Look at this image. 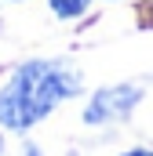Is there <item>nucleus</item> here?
Here are the masks:
<instances>
[{
  "label": "nucleus",
  "mask_w": 153,
  "mask_h": 156,
  "mask_svg": "<svg viewBox=\"0 0 153 156\" xmlns=\"http://www.w3.org/2000/svg\"><path fill=\"white\" fill-rule=\"evenodd\" d=\"M80 91H84L80 69H69L58 58H29L15 66V73L0 87V127L26 134Z\"/></svg>",
  "instance_id": "obj_1"
},
{
  "label": "nucleus",
  "mask_w": 153,
  "mask_h": 156,
  "mask_svg": "<svg viewBox=\"0 0 153 156\" xmlns=\"http://www.w3.org/2000/svg\"><path fill=\"white\" fill-rule=\"evenodd\" d=\"M142 102V83H110V87H99L88 105H84V123L88 127H102V123H117V120H128Z\"/></svg>",
  "instance_id": "obj_2"
},
{
  "label": "nucleus",
  "mask_w": 153,
  "mask_h": 156,
  "mask_svg": "<svg viewBox=\"0 0 153 156\" xmlns=\"http://www.w3.org/2000/svg\"><path fill=\"white\" fill-rule=\"evenodd\" d=\"M95 0H47V11L58 18V22H76L91 11Z\"/></svg>",
  "instance_id": "obj_3"
},
{
  "label": "nucleus",
  "mask_w": 153,
  "mask_h": 156,
  "mask_svg": "<svg viewBox=\"0 0 153 156\" xmlns=\"http://www.w3.org/2000/svg\"><path fill=\"white\" fill-rule=\"evenodd\" d=\"M120 156H153V149H146V145H139V149H128V153H120Z\"/></svg>",
  "instance_id": "obj_4"
},
{
  "label": "nucleus",
  "mask_w": 153,
  "mask_h": 156,
  "mask_svg": "<svg viewBox=\"0 0 153 156\" xmlns=\"http://www.w3.org/2000/svg\"><path fill=\"white\" fill-rule=\"evenodd\" d=\"M26 156H44V153H40L37 145H33V142H29V145H26Z\"/></svg>",
  "instance_id": "obj_5"
},
{
  "label": "nucleus",
  "mask_w": 153,
  "mask_h": 156,
  "mask_svg": "<svg viewBox=\"0 0 153 156\" xmlns=\"http://www.w3.org/2000/svg\"><path fill=\"white\" fill-rule=\"evenodd\" d=\"M0 153H4V134H0Z\"/></svg>",
  "instance_id": "obj_6"
},
{
  "label": "nucleus",
  "mask_w": 153,
  "mask_h": 156,
  "mask_svg": "<svg viewBox=\"0 0 153 156\" xmlns=\"http://www.w3.org/2000/svg\"><path fill=\"white\" fill-rule=\"evenodd\" d=\"M15 4H18V0H15Z\"/></svg>",
  "instance_id": "obj_7"
}]
</instances>
